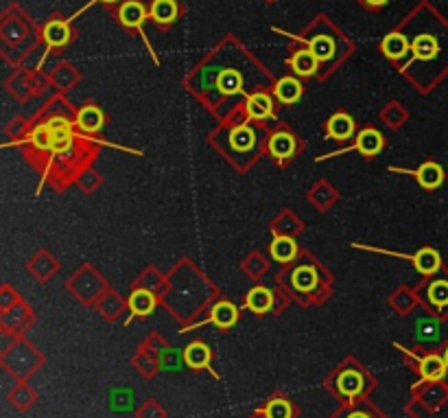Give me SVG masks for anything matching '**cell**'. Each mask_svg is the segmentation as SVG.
I'll return each mask as SVG.
<instances>
[{
	"label": "cell",
	"instance_id": "cell-27",
	"mask_svg": "<svg viewBox=\"0 0 448 418\" xmlns=\"http://www.w3.org/2000/svg\"><path fill=\"white\" fill-rule=\"evenodd\" d=\"M133 366H136V370L141 372V374H145V377H153L156 372H158V368H160V362L153 357V355H149V353H145V351H141L136 357H133Z\"/></svg>",
	"mask_w": 448,
	"mask_h": 418
},
{
	"label": "cell",
	"instance_id": "cell-25",
	"mask_svg": "<svg viewBox=\"0 0 448 418\" xmlns=\"http://www.w3.org/2000/svg\"><path fill=\"white\" fill-rule=\"evenodd\" d=\"M291 278H293V287L300 292H311L317 285V274L311 267H297Z\"/></svg>",
	"mask_w": 448,
	"mask_h": 418
},
{
	"label": "cell",
	"instance_id": "cell-12",
	"mask_svg": "<svg viewBox=\"0 0 448 418\" xmlns=\"http://www.w3.org/2000/svg\"><path fill=\"white\" fill-rule=\"evenodd\" d=\"M355 134V121L348 114H335L330 116V121L326 123V138L328 141H348V138Z\"/></svg>",
	"mask_w": 448,
	"mask_h": 418
},
{
	"label": "cell",
	"instance_id": "cell-16",
	"mask_svg": "<svg viewBox=\"0 0 448 418\" xmlns=\"http://www.w3.org/2000/svg\"><path fill=\"white\" fill-rule=\"evenodd\" d=\"M243 307H245L248 311L256 313V316H265V313H269L271 307H273V294H271L267 287H254V289L248 294Z\"/></svg>",
	"mask_w": 448,
	"mask_h": 418
},
{
	"label": "cell",
	"instance_id": "cell-23",
	"mask_svg": "<svg viewBox=\"0 0 448 418\" xmlns=\"http://www.w3.org/2000/svg\"><path fill=\"white\" fill-rule=\"evenodd\" d=\"M381 51L390 57V59H400L409 53V42L400 33H392V36L385 38V42L381 44Z\"/></svg>",
	"mask_w": 448,
	"mask_h": 418
},
{
	"label": "cell",
	"instance_id": "cell-34",
	"mask_svg": "<svg viewBox=\"0 0 448 418\" xmlns=\"http://www.w3.org/2000/svg\"><path fill=\"white\" fill-rule=\"evenodd\" d=\"M365 3H367L370 7H381V5L387 3V0H365Z\"/></svg>",
	"mask_w": 448,
	"mask_h": 418
},
{
	"label": "cell",
	"instance_id": "cell-35",
	"mask_svg": "<svg viewBox=\"0 0 448 418\" xmlns=\"http://www.w3.org/2000/svg\"><path fill=\"white\" fill-rule=\"evenodd\" d=\"M442 357H444V362H446V368H448V346H446V351H444V355H442Z\"/></svg>",
	"mask_w": 448,
	"mask_h": 418
},
{
	"label": "cell",
	"instance_id": "cell-33",
	"mask_svg": "<svg viewBox=\"0 0 448 418\" xmlns=\"http://www.w3.org/2000/svg\"><path fill=\"white\" fill-rule=\"evenodd\" d=\"M335 418H372V412L363 407H343Z\"/></svg>",
	"mask_w": 448,
	"mask_h": 418
},
{
	"label": "cell",
	"instance_id": "cell-37",
	"mask_svg": "<svg viewBox=\"0 0 448 418\" xmlns=\"http://www.w3.org/2000/svg\"><path fill=\"white\" fill-rule=\"evenodd\" d=\"M103 3H116V0H103Z\"/></svg>",
	"mask_w": 448,
	"mask_h": 418
},
{
	"label": "cell",
	"instance_id": "cell-5",
	"mask_svg": "<svg viewBox=\"0 0 448 418\" xmlns=\"http://www.w3.org/2000/svg\"><path fill=\"white\" fill-rule=\"evenodd\" d=\"M390 171L404 173V176H413L420 182V186L427 189V191H433V189L442 186V182H444V169L437 162H424L420 169H398V166H392Z\"/></svg>",
	"mask_w": 448,
	"mask_h": 418
},
{
	"label": "cell",
	"instance_id": "cell-36",
	"mask_svg": "<svg viewBox=\"0 0 448 418\" xmlns=\"http://www.w3.org/2000/svg\"><path fill=\"white\" fill-rule=\"evenodd\" d=\"M252 418H265V414H260V412H256V414H254Z\"/></svg>",
	"mask_w": 448,
	"mask_h": 418
},
{
	"label": "cell",
	"instance_id": "cell-3",
	"mask_svg": "<svg viewBox=\"0 0 448 418\" xmlns=\"http://www.w3.org/2000/svg\"><path fill=\"white\" fill-rule=\"evenodd\" d=\"M355 248H361V250H370V252H376V254H387V257H396V259H407L416 265V269L424 276L429 274H435L439 269V254L431 248H424L420 250L418 254H398V252H390V250H381V248H372V246H361V243H355Z\"/></svg>",
	"mask_w": 448,
	"mask_h": 418
},
{
	"label": "cell",
	"instance_id": "cell-7",
	"mask_svg": "<svg viewBox=\"0 0 448 418\" xmlns=\"http://www.w3.org/2000/svg\"><path fill=\"white\" fill-rule=\"evenodd\" d=\"M245 112H248V121H275L273 116V99L265 92H254L248 96L245 101Z\"/></svg>",
	"mask_w": 448,
	"mask_h": 418
},
{
	"label": "cell",
	"instance_id": "cell-31",
	"mask_svg": "<svg viewBox=\"0 0 448 418\" xmlns=\"http://www.w3.org/2000/svg\"><path fill=\"white\" fill-rule=\"evenodd\" d=\"M411 51L416 53V57L429 59V57H433V53L437 51V44H435V40H433L431 36H422V38H418L416 42L411 44Z\"/></svg>",
	"mask_w": 448,
	"mask_h": 418
},
{
	"label": "cell",
	"instance_id": "cell-9",
	"mask_svg": "<svg viewBox=\"0 0 448 418\" xmlns=\"http://www.w3.org/2000/svg\"><path fill=\"white\" fill-rule=\"evenodd\" d=\"M156 304H158V300H156V296H153L149 289H145V287L136 289V292L129 296V313H131V316L127 318L125 324H129L133 318H147L149 313L156 309Z\"/></svg>",
	"mask_w": 448,
	"mask_h": 418
},
{
	"label": "cell",
	"instance_id": "cell-4",
	"mask_svg": "<svg viewBox=\"0 0 448 418\" xmlns=\"http://www.w3.org/2000/svg\"><path fill=\"white\" fill-rule=\"evenodd\" d=\"M335 390L339 397L355 401L365 390V372L359 368H343L335 377Z\"/></svg>",
	"mask_w": 448,
	"mask_h": 418
},
{
	"label": "cell",
	"instance_id": "cell-13",
	"mask_svg": "<svg viewBox=\"0 0 448 418\" xmlns=\"http://www.w3.org/2000/svg\"><path fill=\"white\" fill-rule=\"evenodd\" d=\"M289 68L297 75V77H311L315 75L317 71V66H320V59L311 53V49H306V51H297L289 57Z\"/></svg>",
	"mask_w": 448,
	"mask_h": 418
},
{
	"label": "cell",
	"instance_id": "cell-26",
	"mask_svg": "<svg viewBox=\"0 0 448 418\" xmlns=\"http://www.w3.org/2000/svg\"><path fill=\"white\" fill-rule=\"evenodd\" d=\"M308 46H311V53L320 59V61H328L335 53V42L328 36H317L313 40H308Z\"/></svg>",
	"mask_w": 448,
	"mask_h": 418
},
{
	"label": "cell",
	"instance_id": "cell-30",
	"mask_svg": "<svg viewBox=\"0 0 448 418\" xmlns=\"http://www.w3.org/2000/svg\"><path fill=\"white\" fill-rule=\"evenodd\" d=\"M418 339L420 342H437L439 339V324L431 318L418 322Z\"/></svg>",
	"mask_w": 448,
	"mask_h": 418
},
{
	"label": "cell",
	"instance_id": "cell-29",
	"mask_svg": "<svg viewBox=\"0 0 448 418\" xmlns=\"http://www.w3.org/2000/svg\"><path fill=\"white\" fill-rule=\"evenodd\" d=\"M217 86L228 94L240 92V75L236 71H223L217 79Z\"/></svg>",
	"mask_w": 448,
	"mask_h": 418
},
{
	"label": "cell",
	"instance_id": "cell-6",
	"mask_svg": "<svg viewBox=\"0 0 448 418\" xmlns=\"http://www.w3.org/2000/svg\"><path fill=\"white\" fill-rule=\"evenodd\" d=\"M236 320H238V309H236L232 302L221 300V302H217V304L210 309V316H208V318L201 320V322L190 324L188 329H199V327H203V324H215V327H219V329H232V327L236 324ZM188 329H184V333H186Z\"/></svg>",
	"mask_w": 448,
	"mask_h": 418
},
{
	"label": "cell",
	"instance_id": "cell-15",
	"mask_svg": "<svg viewBox=\"0 0 448 418\" xmlns=\"http://www.w3.org/2000/svg\"><path fill=\"white\" fill-rule=\"evenodd\" d=\"M210 359H213V353L210 348L201 344V342H193L184 348V362L188 368H195V370H203L210 366Z\"/></svg>",
	"mask_w": 448,
	"mask_h": 418
},
{
	"label": "cell",
	"instance_id": "cell-10",
	"mask_svg": "<svg viewBox=\"0 0 448 418\" xmlns=\"http://www.w3.org/2000/svg\"><path fill=\"white\" fill-rule=\"evenodd\" d=\"M118 20L127 29H138L143 36V24L147 20V9L138 0H127V3L118 9Z\"/></svg>",
	"mask_w": 448,
	"mask_h": 418
},
{
	"label": "cell",
	"instance_id": "cell-11",
	"mask_svg": "<svg viewBox=\"0 0 448 418\" xmlns=\"http://www.w3.org/2000/svg\"><path fill=\"white\" fill-rule=\"evenodd\" d=\"M418 359V370H420V377L424 383H431V381H442L446 377V362L442 355H424V357H416Z\"/></svg>",
	"mask_w": 448,
	"mask_h": 418
},
{
	"label": "cell",
	"instance_id": "cell-28",
	"mask_svg": "<svg viewBox=\"0 0 448 418\" xmlns=\"http://www.w3.org/2000/svg\"><path fill=\"white\" fill-rule=\"evenodd\" d=\"M429 302L435 304L437 309L448 307V281H435L429 287Z\"/></svg>",
	"mask_w": 448,
	"mask_h": 418
},
{
	"label": "cell",
	"instance_id": "cell-24",
	"mask_svg": "<svg viewBox=\"0 0 448 418\" xmlns=\"http://www.w3.org/2000/svg\"><path fill=\"white\" fill-rule=\"evenodd\" d=\"M36 399H38V394L33 392L29 386H24V383H20V386H16V388L9 392V401H11V403H14V407H16V409H20V412L29 409L33 403H36Z\"/></svg>",
	"mask_w": 448,
	"mask_h": 418
},
{
	"label": "cell",
	"instance_id": "cell-20",
	"mask_svg": "<svg viewBox=\"0 0 448 418\" xmlns=\"http://www.w3.org/2000/svg\"><path fill=\"white\" fill-rule=\"evenodd\" d=\"M149 18L156 24H170L178 18V5L175 0H153Z\"/></svg>",
	"mask_w": 448,
	"mask_h": 418
},
{
	"label": "cell",
	"instance_id": "cell-32",
	"mask_svg": "<svg viewBox=\"0 0 448 418\" xmlns=\"http://www.w3.org/2000/svg\"><path fill=\"white\" fill-rule=\"evenodd\" d=\"M138 418H166V412L156 403V401H147L136 414Z\"/></svg>",
	"mask_w": 448,
	"mask_h": 418
},
{
	"label": "cell",
	"instance_id": "cell-19",
	"mask_svg": "<svg viewBox=\"0 0 448 418\" xmlns=\"http://www.w3.org/2000/svg\"><path fill=\"white\" fill-rule=\"evenodd\" d=\"M44 40L49 44V49H57V46H63L68 40H71V29H68V22H61V20H53L44 26Z\"/></svg>",
	"mask_w": 448,
	"mask_h": 418
},
{
	"label": "cell",
	"instance_id": "cell-21",
	"mask_svg": "<svg viewBox=\"0 0 448 418\" xmlns=\"http://www.w3.org/2000/svg\"><path fill=\"white\" fill-rule=\"evenodd\" d=\"M103 112L96 108V106H86V108H81L79 110V114H77V125L83 129V131H88V134H92V131H98L101 127H103Z\"/></svg>",
	"mask_w": 448,
	"mask_h": 418
},
{
	"label": "cell",
	"instance_id": "cell-18",
	"mask_svg": "<svg viewBox=\"0 0 448 418\" xmlns=\"http://www.w3.org/2000/svg\"><path fill=\"white\" fill-rule=\"evenodd\" d=\"M297 254V246L291 237H285V234H275L273 241H271V257L278 261V263H289L293 261Z\"/></svg>",
	"mask_w": 448,
	"mask_h": 418
},
{
	"label": "cell",
	"instance_id": "cell-14",
	"mask_svg": "<svg viewBox=\"0 0 448 418\" xmlns=\"http://www.w3.org/2000/svg\"><path fill=\"white\" fill-rule=\"evenodd\" d=\"M228 141H230V147H232L234 151L245 154V151L254 149V145H256V131H254V127L248 125V123H245V125H236V127L230 131Z\"/></svg>",
	"mask_w": 448,
	"mask_h": 418
},
{
	"label": "cell",
	"instance_id": "cell-22",
	"mask_svg": "<svg viewBox=\"0 0 448 418\" xmlns=\"http://www.w3.org/2000/svg\"><path fill=\"white\" fill-rule=\"evenodd\" d=\"M258 412L265 414V418H293V405L285 397H275L267 401V405Z\"/></svg>",
	"mask_w": 448,
	"mask_h": 418
},
{
	"label": "cell",
	"instance_id": "cell-2",
	"mask_svg": "<svg viewBox=\"0 0 448 418\" xmlns=\"http://www.w3.org/2000/svg\"><path fill=\"white\" fill-rule=\"evenodd\" d=\"M385 147V141H383V136L381 131H376V129H363L359 136H357V141L348 147H343V149H337L332 154H326L322 158H317V162L322 160H328V158H337L341 154H348V151H359L363 154L365 158H374L376 154H381V149Z\"/></svg>",
	"mask_w": 448,
	"mask_h": 418
},
{
	"label": "cell",
	"instance_id": "cell-1",
	"mask_svg": "<svg viewBox=\"0 0 448 418\" xmlns=\"http://www.w3.org/2000/svg\"><path fill=\"white\" fill-rule=\"evenodd\" d=\"M3 364L7 368V372H11L16 379H26L29 374H33V372L40 368L42 355L33 346L20 342V344H16L11 348V351H5Z\"/></svg>",
	"mask_w": 448,
	"mask_h": 418
},
{
	"label": "cell",
	"instance_id": "cell-17",
	"mask_svg": "<svg viewBox=\"0 0 448 418\" xmlns=\"http://www.w3.org/2000/svg\"><path fill=\"white\" fill-rule=\"evenodd\" d=\"M273 96L278 99L285 106H293V103L300 101L302 96V84L295 77H282L273 88Z\"/></svg>",
	"mask_w": 448,
	"mask_h": 418
},
{
	"label": "cell",
	"instance_id": "cell-8",
	"mask_svg": "<svg viewBox=\"0 0 448 418\" xmlns=\"http://www.w3.org/2000/svg\"><path fill=\"white\" fill-rule=\"evenodd\" d=\"M267 151H269V156H271L275 162L285 164V162L295 154V138H293L289 131H275V134L269 138Z\"/></svg>",
	"mask_w": 448,
	"mask_h": 418
}]
</instances>
